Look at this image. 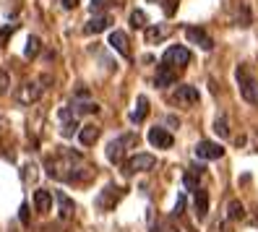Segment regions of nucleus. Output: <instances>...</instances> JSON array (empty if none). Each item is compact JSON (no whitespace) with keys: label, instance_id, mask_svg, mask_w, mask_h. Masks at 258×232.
I'll return each mask as SVG.
<instances>
[{"label":"nucleus","instance_id":"5701e85b","mask_svg":"<svg viewBox=\"0 0 258 232\" xmlns=\"http://www.w3.org/2000/svg\"><path fill=\"white\" fill-rule=\"evenodd\" d=\"M227 216H230V219H242V216H245V206L240 204V201H230V206H227Z\"/></svg>","mask_w":258,"mask_h":232},{"label":"nucleus","instance_id":"4468645a","mask_svg":"<svg viewBox=\"0 0 258 232\" xmlns=\"http://www.w3.org/2000/svg\"><path fill=\"white\" fill-rule=\"evenodd\" d=\"M110 47L115 52H120L123 57H131V42H128V34L125 32H112L110 34Z\"/></svg>","mask_w":258,"mask_h":232},{"label":"nucleus","instance_id":"412c9836","mask_svg":"<svg viewBox=\"0 0 258 232\" xmlns=\"http://www.w3.org/2000/svg\"><path fill=\"white\" fill-rule=\"evenodd\" d=\"M146 115H149V99L141 94V97H139V102H136V110L131 112V120H133V123H144V120H146Z\"/></svg>","mask_w":258,"mask_h":232},{"label":"nucleus","instance_id":"20e7f679","mask_svg":"<svg viewBox=\"0 0 258 232\" xmlns=\"http://www.w3.org/2000/svg\"><path fill=\"white\" fill-rule=\"evenodd\" d=\"M133 141H136V136H133V133H128V136H117L115 141H110V144H107V159H110L112 164L123 162L125 146H131Z\"/></svg>","mask_w":258,"mask_h":232},{"label":"nucleus","instance_id":"2f4dec72","mask_svg":"<svg viewBox=\"0 0 258 232\" xmlns=\"http://www.w3.org/2000/svg\"><path fill=\"white\" fill-rule=\"evenodd\" d=\"M8 86H11L8 73H6V71H0V94H6V91H8Z\"/></svg>","mask_w":258,"mask_h":232},{"label":"nucleus","instance_id":"f3484780","mask_svg":"<svg viewBox=\"0 0 258 232\" xmlns=\"http://www.w3.org/2000/svg\"><path fill=\"white\" fill-rule=\"evenodd\" d=\"M204 175V167L201 164H193L190 169H188V172H185V178H183V185H185V188L188 191H199V178Z\"/></svg>","mask_w":258,"mask_h":232},{"label":"nucleus","instance_id":"b1692460","mask_svg":"<svg viewBox=\"0 0 258 232\" xmlns=\"http://www.w3.org/2000/svg\"><path fill=\"white\" fill-rule=\"evenodd\" d=\"M73 112L76 115H84V112L94 115V112H99V104H94V102H76L73 104Z\"/></svg>","mask_w":258,"mask_h":232},{"label":"nucleus","instance_id":"f8f14e48","mask_svg":"<svg viewBox=\"0 0 258 232\" xmlns=\"http://www.w3.org/2000/svg\"><path fill=\"white\" fill-rule=\"evenodd\" d=\"M175 81H177V71H175L172 66L162 63V66L157 68V79H154V84H157L159 89H164V86H172Z\"/></svg>","mask_w":258,"mask_h":232},{"label":"nucleus","instance_id":"ddd939ff","mask_svg":"<svg viewBox=\"0 0 258 232\" xmlns=\"http://www.w3.org/2000/svg\"><path fill=\"white\" fill-rule=\"evenodd\" d=\"M110 24H112L110 13H99V16H94L84 26V34H99V32H104V29H110Z\"/></svg>","mask_w":258,"mask_h":232},{"label":"nucleus","instance_id":"393cba45","mask_svg":"<svg viewBox=\"0 0 258 232\" xmlns=\"http://www.w3.org/2000/svg\"><path fill=\"white\" fill-rule=\"evenodd\" d=\"M76 128H79V120H66L63 123V128H60V136H63V138H71V136H76V133H79V131H76Z\"/></svg>","mask_w":258,"mask_h":232},{"label":"nucleus","instance_id":"bb28decb","mask_svg":"<svg viewBox=\"0 0 258 232\" xmlns=\"http://www.w3.org/2000/svg\"><path fill=\"white\" fill-rule=\"evenodd\" d=\"M214 131H217L222 138L230 136V128H227V118H224V115H219V118H217V123H214Z\"/></svg>","mask_w":258,"mask_h":232},{"label":"nucleus","instance_id":"7ed1b4c3","mask_svg":"<svg viewBox=\"0 0 258 232\" xmlns=\"http://www.w3.org/2000/svg\"><path fill=\"white\" fill-rule=\"evenodd\" d=\"M162 63L172 66L175 71L185 68V66L190 63V50L183 47V44H172V47H167V52L162 55Z\"/></svg>","mask_w":258,"mask_h":232},{"label":"nucleus","instance_id":"1a4fd4ad","mask_svg":"<svg viewBox=\"0 0 258 232\" xmlns=\"http://www.w3.org/2000/svg\"><path fill=\"white\" fill-rule=\"evenodd\" d=\"M196 157L199 159H222L224 157V146L214 141H199L196 146Z\"/></svg>","mask_w":258,"mask_h":232},{"label":"nucleus","instance_id":"9d476101","mask_svg":"<svg viewBox=\"0 0 258 232\" xmlns=\"http://www.w3.org/2000/svg\"><path fill=\"white\" fill-rule=\"evenodd\" d=\"M149 144L157 146V149H170L175 144V138H172V133L167 128H151L149 131Z\"/></svg>","mask_w":258,"mask_h":232},{"label":"nucleus","instance_id":"2eb2a0df","mask_svg":"<svg viewBox=\"0 0 258 232\" xmlns=\"http://www.w3.org/2000/svg\"><path fill=\"white\" fill-rule=\"evenodd\" d=\"M34 209H37L39 214H47V211L52 209V193L44 191V188L34 191Z\"/></svg>","mask_w":258,"mask_h":232},{"label":"nucleus","instance_id":"c756f323","mask_svg":"<svg viewBox=\"0 0 258 232\" xmlns=\"http://www.w3.org/2000/svg\"><path fill=\"white\" fill-rule=\"evenodd\" d=\"M13 32H16V26H3V29H0V50L8 44V39H11Z\"/></svg>","mask_w":258,"mask_h":232},{"label":"nucleus","instance_id":"a878e982","mask_svg":"<svg viewBox=\"0 0 258 232\" xmlns=\"http://www.w3.org/2000/svg\"><path fill=\"white\" fill-rule=\"evenodd\" d=\"M146 24H149V21H146V13H144V11H133V13H131V26H133V29H144Z\"/></svg>","mask_w":258,"mask_h":232},{"label":"nucleus","instance_id":"39448f33","mask_svg":"<svg viewBox=\"0 0 258 232\" xmlns=\"http://www.w3.org/2000/svg\"><path fill=\"white\" fill-rule=\"evenodd\" d=\"M157 164V159L151 157V154H136V157H131L123 167L125 175H136V172H146V169H151Z\"/></svg>","mask_w":258,"mask_h":232},{"label":"nucleus","instance_id":"423d86ee","mask_svg":"<svg viewBox=\"0 0 258 232\" xmlns=\"http://www.w3.org/2000/svg\"><path fill=\"white\" fill-rule=\"evenodd\" d=\"M123 188H117V185H107L102 193H99V198H97V206L99 209H104V211H110V209H115V204L120 198H123Z\"/></svg>","mask_w":258,"mask_h":232},{"label":"nucleus","instance_id":"6e6552de","mask_svg":"<svg viewBox=\"0 0 258 232\" xmlns=\"http://www.w3.org/2000/svg\"><path fill=\"white\" fill-rule=\"evenodd\" d=\"M185 37H188L190 44H199L201 50H211V47H214V39H211L206 34V29H201V26H185Z\"/></svg>","mask_w":258,"mask_h":232},{"label":"nucleus","instance_id":"4be33fe9","mask_svg":"<svg viewBox=\"0 0 258 232\" xmlns=\"http://www.w3.org/2000/svg\"><path fill=\"white\" fill-rule=\"evenodd\" d=\"M39 37H29L26 39V50H24V55H26V60H34L37 55H39Z\"/></svg>","mask_w":258,"mask_h":232},{"label":"nucleus","instance_id":"f257e3e1","mask_svg":"<svg viewBox=\"0 0 258 232\" xmlns=\"http://www.w3.org/2000/svg\"><path fill=\"white\" fill-rule=\"evenodd\" d=\"M81 154L79 151H71V149H60L57 154H52V157L44 159V169H47V175L52 180H71V175L76 172V169L81 167Z\"/></svg>","mask_w":258,"mask_h":232},{"label":"nucleus","instance_id":"f03ea898","mask_svg":"<svg viewBox=\"0 0 258 232\" xmlns=\"http://www.w3.org/2000/svg\"><path fill=\"white\" fill-rule=\"evenodd\" d=\"M235 79H237V86H240V97L245 99L248 104L258 107V79L253 76V71L248 66H237Z\"/></svg>","mask_w":258,"mask_h":232},{"label":"nucleus","instance_id":"0eeeda50","mask_svg":"<svg viewBox=\"0 0 258 232\" xmlns=\"http://www.w3.org/2000/svg\"><path fill=\"white\" fill-rule=\"evenodd\" d=\"M42 81H32V84H24L19 91H16V102L19 104H32L42 97Z\"/></svg>","mask_w":258,"mask_h":232},{"label":"nucleus","instance_id":"c9c22d12","mask_svg":"<svg viewBox=\"0 0 258 232\" xmlns=\"http://www.w3.org/2000/svg\"><path fill=\"white\" fill-rule=\"evenodd\" d=\"M157 3H162V0H157Z\"/></svg>","mask_w":258,"mask_h":232},{"label":"nucleus","instance_id":"473e14b6","mask_svg":"<svg viewBox=\"0 0 258 232\" xmlns=\"http://www.w3.org/2000/svg\"><path fill=\"white\" fill-rule=\"evenodd\" d=\"M19 219H21L24 224H29V206H26V204H21V209H19Z\"/></svg>","mask_w":258,"mask_h":232},{"label":"nucleus","instance_id":"c85d7f7f","mask_svg":"<svg viewBox=\"0 0 258 232\" xmlns=\"http://www.w3.org/2000/svg\"><path fill=\"white\" fill-rule=\"evenodd\" d=\"M177 3H180V0H162L164 16H175V13H177Z\"/></svg>","mask_w":258,"mask_h":232},{"label":"nucleus","instance_id":"cd10ccee","mask_svg":"<svg viewBox=\"0 0 258 232\" xmlns=\"http://www.w3.org/2000/svg\"><path fill=\"white\" fill-rule=\"evenodd\" d=\"M237 26H250V11H248V6H240V13H237Z\"/></svg>","mask_w":258,"mask_h":232},{"label":"nucleus","instance_id":"9b49d317","mask_svg":"<svg viewBox=\"0 0 258 232\" xmlns=\"http://www.w3.org/2000/svg\"><path fill=\"white\" fill-rule=\"evenodd\" d=\"M172 102H177V104H196L199 102V89L196 86H177L175 89V94H172Z\"/></svg>","mask_w":258,"mask_h":232},{"label":"nucleus","instance_id":"a211bd4d","mask_svg":"<svg viewBox=\"0 0 258 232\" xmlns=\"http://www.w3.org/2000/svg\"><path fill=\"white\" fill-rule=\"evenodd\" d=\"M193 206H196V216H199V219H204V216L209 214V193H206L204 188H199V191H196Z\"/></svg>","mask_w":258,"mask_h":232},{"label":"nucleus","instance_id":"f704fd0d","mask_svg":"<svg viewBox=\"0 0 258 232\" xmlns=\"http://www.w3.org/2000/svg\"><path fill=\"white\" fill-rule=\"evenodd\" d=\"M76 6H79V0H63V8H68V11H73Z\"/></svg>","mask_w":258,"mask_h":232},{"label":"nucleus","instance_id":"72a5a7b5","mask_svg":"<svg viewBox=\"0 0 258 232\" xmlns=\"http://www.w3.org/2000/svg\"><path fill=\"white\" fill-rule=\"evenodd\" d=\"M183 206H185V196H180V198H177V206H175V216L183 214Z\"/></svg>","mask_w":258,"mask_h":232},{"label":"nucleus","instance_id":"7c9ffc66","mask_svg":"<svg viewBox=\"0 0 258 232\" xmlns=\"http://www.w3.org/2000/svg\"><path fill=\"white\" fill-rule=\"evenodd\" d=\"M104 6H107L104 0H92V3H89V8H92V13H94V16H99V13L104 11Z\"/></svg>","mask_w":258,"mask_h":232},{"label":"nucleus","instance_id":"dca6fc26","mask_svg":"<svg viewBox=\"0 0 258 232\" xmlns=\"http://www.w3.org/2000/svg\"><path fill=\"white\" fill-rule=\"evenodd\" d=\"M167 34H170V26L167 24H157V26H146V42L149 44H157V42H162Z\"/></svg>","mask_w":258,"mask_h":232},{"label":"nucleus","instance_id":"6ab92c4d","mask_svg":"<svg viewBox=\"0 0 258 232\" xmlns=\"http://www.w3.org/2000/svg\"><path fill=\"white\" fill-rule=\"evenodd\" d=\"M97 138H99V126H84L79 131V141L81 146H94L97 144Z\"/></svg>","mask_w":258,"mask_h":232},{"label":"nucleus","instance_id":"aec40b11","mask_svg":"<svg viewBox=\"0 0 258 232\" xmlns=\"http://www.w3.org/2000/svg\"><path fill=\"white\" fill-rule=\"evenodd\" d=\"M57 209H60V211H57L60 219H71V216H73V209H76V206H73V201H71L63 191L57 193Z\"/></svg>","mask_w":258,"mask_h":232}]
</instances>
